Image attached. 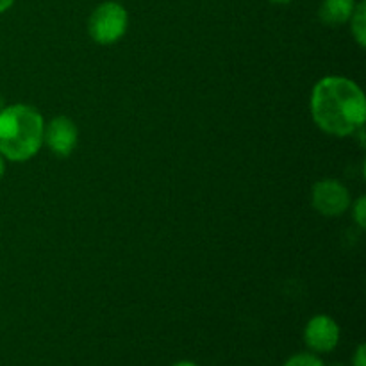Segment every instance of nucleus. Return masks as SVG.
Instances as JSON below:
<instances>
[{
	"mask_svg": "<svg viewBox=\"0 0 366 366\" xmlns=\"http://www.w3.org/2000/svg\"><path fill=\"white\" fill-rule=\"evenodd\" d=\"M311 114L318 129L331 136H354L366 120L365 93L352 79L327 75L315 84Z\"/></svg>",
	"mask_w": 366,
	"mask_h": 366,
	"instance_id": "nucleus-1",
	"label": "nucleus"
},
{
	"mask_svg": "<svg viewBox=\"0 0 366 366\" xmlns=\"http://www.w3.org/2000/svg\"><path fill=\"white\" fill-rule=\"evenodd\" d=\"M45 120L36 107L13 104L0 109V154L4 159L24 163L43 145Z\"/></svg>",
	"mask_w": 366,
	"mask_h": 366,
	"instance_id": "nucleus-2",
	"label": "nucleus"
},
{
	"mask_svg": "<svg viewBox=\"0 0 366 366\" xmlns=\"http://www.w3.org/2000/svg\"><path fill=\"white\" fill-rule=\"evenodd\" d=\"M129 27V13L120 2L107 0L97 6L89 14L88 32L99 45H114L125 36Z\"/></svg>",
	"mask_w": 366,
	"mask_h": 366,
	"instance_id": "nucleus-3",
	"label": "nucleus"
},
{
	"mask_svg": "<svg viewBox=\"0 0 366 366\" xmlns=\"http://www.w3.org/2000/svg\"><path fill=\"white\" fill-rule=\"evenodd\" d=\"M313 207L324 217H342L350 207V193L338 179H322L311 192Z\"/></svg>",
	"mask_w": 366,
	"mask_h": 366,
	"instance_id": "nucleus-4",
	"label": "nucleus"
},
{
	"mask_svg": "<svg viewBox=\"0 0 366 366\" xmlns=\"http://www.w3.org/2000/svg\"><path fill=\"white\" fill-rule=\"evenodd\" d=\"M342 329L329 315H317L304 327V343L315 354H329L338 347Z\"/></svg>",
	"mask_w": 366,
	"mask_h": 366,
	"instance_id": "nucleus-5",
	"label": "nucleus"
},
{
	"mask_svg": "<svg viewBox=\"0 0 366 366\" xmlns=\"http://www.w3.org/2000/svg\"><path fill=\"white\" fill-rule=\"evenodd\" d=\"M79 142V129L75 122L68 117H56L45 124L43 143L57 157H68L75 150Z\"/></svg>",
	"mask_w": 366,
	"mask_h": 366,
	"instance_id": "nucleus-6",
	"label": "nucleus"
},
{
	"mask_svg": "<svg viewBox=\"0 0 366 366\" xmlns=\"http://www.w3.org/2000/svg\"><path fill=\"white\" fill-rule=\"evenodd\" d=\"M356 7V0H324L318 9L322 24L329 27H338L350 20Z\"/></svg>",
	"mask_w": 366,
	"mask_h": 366,
	"instance_id": "nucleus-7",
	"label": "nucleus"
},
{
	"mask_svg": "<svg viewBox=\"0 0 366 366\" xmlns=\"http://www.w3.org/2000/svg\"><path fill=\"white\" fill-rule=\"evenodd\" d=\"M349 21H350V31H352L354 39H356L357 45H360L361 49H365L366 46V6H365V2L356 4V7H354V13H352V16H350Z\"/></svg>",
	"mask_w": 366,
	"mask_h": 366,
	"instance_id": "nucleus-8",
	"label": "nucleus"
},
{
	"mask_svg": "<svg viewBox=\"0 0 366 366\" xmlns=\"http://www.w3.org/2000/svg\"><path fill=\"white\" fill-rule=\"evenodd\" d=\"M282 366H325L320 356L315 352H299L290 356Z\"/></svg>",
	"mask_w": 366,
	"mask_h": 366,
	"instance_id": "nucleus-9",
	"label": "nucleus"
},
{
	"mask_svg": "<svg viewBox=\"0 0 366 366\" xmlns=\"http://www.w3.org/2000/svg\"><path fill=\"white\" fill-rule=\"evenodd\" d=\"M354 220L357 222L360 227H366V197L361 195L356 202L352 204Z\"/></svg>",
	"mask_w": 366,
	"mask_h": 366,
	"instance_id": "nucleus-10",
	"label": "nucleus"
},
{
	"mask_svg": "<svg viewBox=\"0 0 366 366\" xmlns=\"http://www.w3.org/2000/svg\"><path fill=\"white\" fill-rule=\"evenodd\" d=\"M352 366H366V347L360 343L356 352L352 354Z\"/></svg>",
	"mask_w": 366,
	"mask_h": 366,
	"instance_id": "nucleus-11",
	"label": "nucleus"
},
{
	"mask_svg": "<svg viewBox=\"0 0 366 366\" xmlns=\"http://www.w3.org/2000/svg\"><path fill=\"white\" fill-rule=\"evenodd\" d=\"M14 0H0V14L6 13V11H9L11 7H13Z\"/></svg>",
	"mask_w": 366,
	"mask_h": 366,
	"instance_id": "nucleus-12",
	"label": "nucleus"
},
{
	"mask_svg": "<svg viewBox=\"0 0 366 366\" xmlns=\"http://www.w3.org/2000/svg\"><path fill=\"white\" fill-rule=\"evenodd\" d=\"M4 174H6V159H4L2 154H0V179L4 177Z\"/></svg>",
	"mask_w": 366,
	"mask_h": 366,
	"instance_id": "nucleus-13",
	"label": "nucleus"
},
{
	"mask_svg": "<svg viewBox=\"0 0 366 366\" xmlns=\"http://www.w3.org/2000/svg\"><path fill=\"white\" fill-rule=\"evenodd\" d=\"M174 366H199V365L193 363V361H177Z\"/></svg>",
	"mask_w": 366,
	"mask_h": 366,
	"instance_id": "nucleus-14",
	"label": "nucleus"
},
{
	"mask_svg": "<svg viewBox=\"0 0 366 366\" xmlns=\"http://www.w3.org/2000/svg\"><path fill=\"white\" fill-rule=\"evenodd\" d=\"M270 2H274V4H288V2H292V0H270Z\"/></svg>",
	"mask_w": 366,
	"mask_h": 366,
	"instance_id": "nucleus-15",
	"label": "nucleus"
},
{
	"mask_svg": "<svg viewBox=\"0 0 366 366\" xmlns=\"http://www.w3.org/2000/svg\"><path fill=\"white\" fill-rule=\"evenodd\" d=\"M332 366H345V365H332Z\"/></svg>",
	"mask_w": 366,
	"mask_h": 366,
	"instance_id": "nucleus-16",
	"label": "nucleus"
}]
</instances>
